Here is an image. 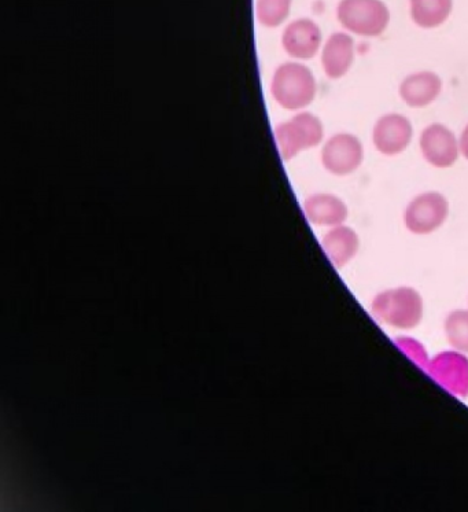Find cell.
Masks as SVG:
<instances>
[{"instance_id": "obj_1", "label": "cell", "mask_w": 468, "mask_h": 512, "mask_svg": "<svg viewBox=\"0 0 468 512\" xmlns=\"http://www.w3.org/2000/svg\"><path fill=\"white\" fill-rule=\"evenodd\" d=\"M370 311L379 323L396 330H414L425 316L422 294L411 286L383 290L372 298Z\"/></svg>"}, {"instance_id": "obj_2", "label": "cell", "mask_w": 468, "mask_h": 512, "mask_svg": "<svg viewBox=\"0 0 468 512\" xmlns=\"http://www.w3.org/2000/svg\"><path fill=\"white\" fill-rule=\"evenodd\" d=\"M318 84L308 66L286 62L278 66L271 81V94L280 108L301 110L316 98Z\"/></svg>"}, {"instance_id": "obj_3", "label": "cell", "mask_w": 468, "mask_h": 512, "mask_svg": "<svg viewBox=\"0 0 468 512\" xmlns=\"http://www.w3.org/2000/svg\"><path fill=\"white\" fill-rule=\"evenodd\" d=\"M337 18L346 32L378 38L389 27L390 10L383 0H339Z\"/></svg>"}, {"instance_id": "obj_4", "label": "cell", "mask_w": 468, "mask_h": 512, "mask_svg": "<svg viewBox=\"0 0 468 512\" xmlns=\"http://www.w3.org/2000/svg\"><path fill=\"white\" fill-rule=\"evenodd\" d=\"M274 135L280 157L291 161L301 151L313 149L323 142L324 127L315 114L302 112L276 125Z\"/></svg>"}, {"instance_id": "obj_5", "label": "cell", "mask_w": 468, "mask_h": 512, "mask_svg": "<svg viewBox=\"0 0 468 512\" xmlns=\"http://www.w3.org/2000/svg\"><path fill=\"white\" fill-rule=\"evenodd\" d=\"M449 216V202L437 191L416 195L404 211V226L411 234H433L444 226Z\"/></svg>"}, {"instance_id": "obj_6", "label": "cell", "mask_w": 468, "mask_h": 512, "mask_svg": "<svg viewBox=\"0 0 468 512\" xmlns=\"http://www.w3.org/2000/svg\"><path fill=\"white\" fill-rule=\"evenodd\" d=\"M364 161V147L360 139L341 132L331 136L322 150V164L335 176H348L356 172Z\"/></svg>"}, {"instance_id": "obj_7", "label": "cell", "mask_w": 468, "mask_h": 512, "mask_svg": "<svg viewBox=\"0 0 468 512\" xmlns=\"http://www.w3.org/2000/svg\"><path fill=\"white\" fill-rule=\"evenodd\" d=\"M420 153L431 167L447 169L458 162L459 139L444 124H430L419 138Z\"/></svg>"}, {"instance_id": "obj_8", "label": "cell", "mask_w": 468, "mask_h": 512, "mask_svg": "<svg viewBox=\"0 0 468 512\" xmlns=\"http://www.w3.org/2000/svg\"><path fill=\"white\" fill-rule=\"evenodd\" d=\"M427 372L436 379L442 388L453 396L468 397V355L458 351L438 353L430 360Z\"/></svg>"}, {"instance_id": "obj_9", "label": "cell", "mask_w": 468, "mask_h": 512, "mask_svg": "<svg viewBox=\"0 0 468 512\" xmlns=\"http://www.w3.org/2000/svg\"><path fill=\"white\" fill-rule=\"evenodd\" d=\"M414 138V127L407 117L400 113L382 116L372 130V142L383 156H399L407 150Z\"/></svg>"}, {"instance_id": "obj_10", "label": "cell", "mask_w": 468, "mask_h": 512, "mask_svg": "<svg viewBox=\"0 0 468 512\" xmlns=\"http://www.w3.org/2000/svg\"><path fill=\"white\" fill-rule=\"evenodd\" d=\"M322 43V29L309 18H298L283 31V50L296 60H311L319 53Z\"/></svg>"}, {"instance_id": "obj_11", "label": "cell", "mask_w": 468, "mask_h": 512, "mask_svg": "<svg viewBox=\"0 0 468 512\" xmlns=\"http://www.w3.org/2000/svg\"><path fill=\"white\" fill-rule=\"evenodd\" d=\"M355 40L348 32H335L324 43L322 50V68L331 80L342 79L348 75L355 62Z\"/></svg>"}, {"instance_id": "obj_12", "label": "cell", "mask_w": 468, "mask_h": 512, "mask_svg": "<svg viewBox=\"0 0 468 512\" xmlns=\"http://www.w3.org/2000/svg\"><path fill=\"white\" fill-rule=\"evenodd\" d=\"M442 92L441 77L434 72H416L405 77L399 87L400 98L412 109H423L436 102Z\"/></svg>"}, {"instance_id": "obj_13", "label": "cell", "mask_w": 468, "mask_h": 512, "mask_svg": "<svg viewBox=\"0 0 468 512\" xmlns=\"http://www.w3.org/2000/svg\"><path fill=\"white\" fill-rule=\"evenodd\" d=\"M322 248L324 253L327 254L331 264L337 270H342L350 263L360 249L359 234L352 227L341 226L331 227L329 231L324 234L322 239Z\"/></svg>"}, {"instance_id": "obj_14", "label": "cell", "mask_w": 468, "mask_h": 512, "mask_svg": "<svg viewBox=\"0 0 468 512\" xmlns=\"http://www.w3.org/2000/svg\"><path fill=\"white\" fill-rule=\"evenodd\" d=\"M304 213L315 226L337 227L348 219V206L337 195L313 194L304 202Z\"/></svg>"}, {"instance_id": "obj_15", "label": "cell", "mask_w": 468, "mask_h": 512, "mask_svg": "<svg viewBox=\"0 0 468 512\" xmlns=\"http://www.w3.org/2000/svg\"><path fill=\"white\" fill-rule=\"evenodd\" d=\"M452 11L453 0H409V16L422 29L440 28Z\"/></svg>"}, {"instance_id": "obj_16", "label": "cell", "mask_w": 468, "mask_h": 512, "mask_svg": "<svg viewBox=\"0 0 468 512\" xmlns=\"http://www.w3.org/2000/svg\"><path fill=\"white\" fill-rule=\"evenodd\" d=\"M444 334L453 351L468 355V309H453L448 313Z\"/></svg>"}, {"instance_id": "obj_17", "label": "cell", "mask_w": 468, "mask_h": 512, "mask_svg": "<svg viewBox=\"0 0 468 512\" xmlns=\"http://www.w3.org/2000/svg\"><path fill=\"white\" fill-rule=\"evenodd\" d=\"M293 0H257L256 16L265 28H278L289 18Z\"/></svg>"}, {"instance_id": "obj_18", "label": "cell", "mask_w": 468, "mask_h": 512, "mask_svg": "<svg viewBox=\"0 0 468 512\" xmlns=\"http://www.w3.org/2000/svg\"><path fill=\"white\" fill-rule=\"evenodd\" d=\"M396 345L420 368H427L430 363L429 353H427L425 345L420 344L418 340L411 337L396 338Z\"/></svg>"}, {"instance_id": "obj_19", "label": "cell", "mask_w": 468, "mask_h": 512, "mask_svg": "<svg viewBox=\"0 0 468 512\" xmlns=\"http://www.w3.org/2000/svg\"><path fill=\"white\" fill-rule=\"evenodd\" d=\"M459 147L460 153H462L463 157L468 161V124L466 128H464L462 135H460Z\"/></svg>"}]
</instances>
